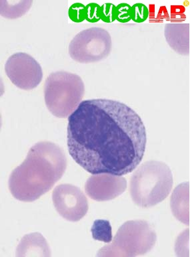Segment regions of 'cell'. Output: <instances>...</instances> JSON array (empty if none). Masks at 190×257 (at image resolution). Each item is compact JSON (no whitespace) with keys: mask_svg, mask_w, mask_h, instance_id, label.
<instances>
[{"mask_svg":"<svg viewBox=\"0 0 190 257\" xmlns=\"http://www.w3.org/2000/svg\"><path fill=\"white\" fill-rule=\"evenodd\" d=\"M146 144L142 118L117 100H84L68 118L70 156L92 174L122 176L133 172L144 158Z\"/></svg>","mask_w":190,"mask_h":257,"instance_id":"6da1fadb","label":"cell"},{"mask_svg":"<svg viewBox=\"0 0 190 257\" xmlns=\"http://www.w3.org/2000/svg\"><path fill=\"white\" fill-rule=\"evenodd\" d=\"M66 168L67 158L59 146L50 142H38L10 175V192L22 202H34L51 190Z\"/></svg>","mask_w":190,"mask_h":257,"instance_id":"7a4b0ae2","label":"cell"},{"mask_svg":"<svg viewBox=\"0 0 190 257\" xmlns=\"http://www.w3.org/2000/svg\"><path fill=\"white\" fill-rule=\"evenodd\" d=\"M173 184V175L168 165L158 161H148L132 175L130 196L137 206L150 208L169 196Z\"/></svg>","mask_w":190,"mask_h":257,"instance_id":"3957f363","label":"cell"},{"mask_svg":"<svg viewBox=\"0 0 190 257\" xmlns=\"http://www.w3.org/2000/svg\"><path fill=\"white\" fill-rule=\"evenodd\" d=\"M85 94V85L78 74L60 70L52 72L44 84V99L48 109L58 118L70 116Z\"/></svg>","mask_w":190,"mask_h":257,"instance_id":"277c9868","label":"cell"},{"mask_svg":"<svg viewBox=\"0 0 190 257\" xmlns=\"http://www.w3.org/2000/svg\"><path fill=\"white\" fill-rule=\"evenodd\" d=\"M98 251V256L134 257L150 252L157 235L146 220H130L120 226L113 240Z\"/></svg>","mask_w":190,"mask_h":257,"instance_id":"5b68a950","label":"cell"},{"mask_svg":"<svg viewBox=\"0 0 190 257\" xmlns=\"http://www.w3.org/2000/svg\"><path fill=\"white\" fill-rule=\"evenodd\" d=\"M111 36L107 30L92 27L76 34L69 45L70 57L80 63H93L107 58L112 51Z\"/></svg>","mask_w":190,"mask_h":257,"instance_id":"8992f818","label":"cell"},{"mask_svg":"<svg viewBox=\"0 0 190 257\" xmlns=\"http://www.w3.org/2000/svg\"><path fill=\"white\" fill-rule=\"evenodd\" d=\"M5 72L16 87L25 90L37 87L43 78V71L39 62L24 52H17L8 58L5 64Z\"/></svg>","mask_w":190,"mask_h":257,"instance_id":"52a82bcc","label":"cell"},{"mask_svg":"<svg viewBox=\"0 0 190 257\" xmlns=\"http://www.w3.org/2000/svg\"><path fill=\"white\" fill-rule=\"evenodd\" d=\"M52 200L58 214L70 222H78L87 214L89 206L87 198L78 187L60 184L52 193Z\"/></svg>","mask_w":190,"mask_h":257,"instance_id":"ba28073f","label":"cell"},{"mask_svg":"<svg viewBox=\"0 0 190 257\" xmlns=\"http://www.w3.org/2000/svg\"><path fill=\"white\" fill-rule=\"evenodd\" d=\"M126 188L125 178L106 173L92 175L85 184L86 194L98 202L113 200L123 194Z\"/></svg>","mask_w":190,"mask_h":257,"instance_id":"9c48e42d","label":"cell"},{"mask_svg":"<svg viewBox=\"0 0 190 257\" xmlns=\"http://www.w3.org/2000/svg\"><path fill=\"white\" fill-rule=\"evenodd\" d=\"M164 35L170 47L179 54H190V24L183 23L166 24Z\"/></svg>","mask_w":190,"mask_h":257,"instance_id":"30bf717a","label":"cell"},{"mask_svg":"<svg viewBox=\"0 0 190 257\" xmlns=\"http://www.w3.org/2000/svg\"><path fill=\"white\" fill-rule=\"evenodd\" d=\"M51 256L49 244L40 233L25 235L16 249V256Z\"/></svg>","mask_w":190,"mask_h":257,"instance_id":"8fae6325","label":"cell"},{"mask_svg":"<svg viewBox=\"0 0 190 257\" xmlns=\"http://www.w3.org/2000/svg\"><path fill=\"white\" fill-rule=\"evenodd\" d=\"M190 184L179 185L171 198V208L174 216L184 224H190Z\"/></svg>","mask_w":190,"mask_h":257,"instance_id":"7c38bea8","label":"cell"},{"mask_svg":"<svg viewBox=\"0 0 190 257\" xmlns=\"http://www.w3.org/2000/svg\"><path fill=\"white\" fill-rule=\"evenodd\" d=\"M1 14L8 19H16L22 17L32 7V1L24 0L19 2L0 1Z\"/></svg>","mask_w":190,"mask_h":257,"instance_id":"4fadbf2b","label":"cell"},{"mask_svg":"<svg viewBox=\"0 0 190 257\" xmlns=\"http://www.w3.org/2000/svg\"><path fill=\"white\" fill-rule=\"evenodd\" d=\"M92 235L95 240L109 243L112 239V227L109 221L98 220L95 221L92 228Z\"/></svg>","mask_w":190,"mask_h":257,"instance_id":"5bb4252c","label":"cell"}]
</instances>
